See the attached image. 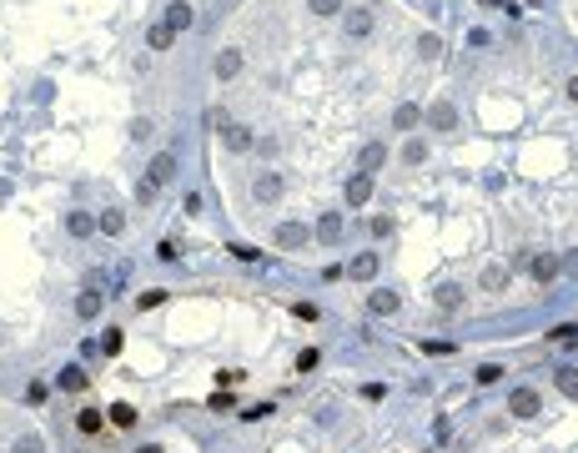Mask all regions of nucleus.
I'll list each match as a JSON object with an SVG mask.
<instances>
[{"instance_id": "nucleus-27", "label": "nucleus", "mask_w": 578, "mask_h": 453, "mask_svg": "<svg viewBox=\"0 0 578 453\" xmlns=\"http://www.w3.org/2000/svg\"><path fill=\"white\" fill-rule=\"evenodd\" d=\"M111 423H116V428H131V423H136V408H131V403H116V408H111Z\"/></svg>"}, {"instance_id": "nucleus-11", "label": "nucleus", "mask_w": 578, "mask_h": 453, "mask_svg": "<svg viewBox=\"0 0 578 453\" xmlns=\"http://www.w3.org/2000/svg\"><path fill=\"white\" fill-rule=\"evenodd\" d=\"M433 302H438L443 312H457V307H462V288H457V282H443V288L433 293Z\"/></svg>"}, {"instance_id": "nucleus-32", "label": "nucleus", "mask_w": 578, "mask_h": 453, "mask_svg": "<svg viewBox=\"0 0 578 453\" xmlns=\"http://www.w3.org/2000/svg\"><path fill=\"white\" fill-rule=\"evenodd\" d=\"M312 368H317V348H302L297 353V373H312Z\"/></svg>"}, {"instance_id": "nucleus-2", "label": "nucleus", "mask_w": 578, "mask_h": 453, "mask_svg": "<svg viewBox=\"0 0 578 453\" xmlns=\"http://www.w3.org/2000/svg\"><path fill=\"white\" fill-rule=\"evenodd\" d=\"M508 413H513V418H538V413H543V398H538L533 388H513V393H508Z\"/></svg>"}, {"instance_id": "nucleus-13", "label": "nucleus", "mask_w": 578, "mask_h": 453, "mask_svg": "<svg viewBox=\"0 0 578 453\" xmlns=\"http://www.w3.org/2000/svg\"><path fill=\"white\" fill-rule=\"evenodd\" d=\"M55 388H61V393H81V388H86V373L71 363V368H61V373H55Z\"/></svg>"}, {"instance_id": "nucleus-6", "label": "nucleus", "mask_w": 578, "mask_h": 453, "mask_svg": "<svg viewBox=\"0 0 578 453\" xmlns=\"http://www.w3.org/2000/svg\"><path fill=\"white\" fill-rule=\"evenodd\" d=\"M558 267H563L558 257H543V252H533V257H528V272H533V282H553V277H558Z\"/></svg>"}, {"instance_id": "nucleus-15", "label": "nucleus", "mask_w": 578, "mask_h": 453, "mask_svg": "<svg viewBox=\"0 0 578 453\" xmlns=\"http://www.w3.org/2000/svg\"><path fill=\"white\" fill-rule=\"evenodd\" d=\"M382 161H387V146H377V141H372V146H362V161H357V172H367V177H372Z\"/></svg>"}, {"instance_id": "nucleus-23", "label": "nucleus", "mask_w": 578, "mask_h": 453, "mask_svg": "<svg viewBox=\"0 0 578 453\" xmlns=\"http://www.w3.org/2000/svg\"><path fill=\"white\" fill-rule=\"evenodd\" d=\"M367 31H372V16H367V11H347V36H357V40H362Z\"/></svg>"}, {"instance_id": "nucleus-30", "label": "nucleus", "mask_w": 578, "mask_h": 453, "mask_svg": "<svg viewBox=\"0 0 578 453\" xmlns=\"http://www.w3.org/2000/svg\"><path fill=\"white\" fill-rule=\"evenodd\" d=\"M307 11H312V16H337L342 0H307Z\"/></svg>"}, {"instance_id": "nucleus-22", "label": "nucleus", "mask_w": 578, "mask_h": 453, "mask_svg": "<svg viewBox=\"0 0 578 453\" xmlns=\"http://www.w3.org/2000/svg\"><path fill=\"white\" fill-rule=\"evenodd\" d=\"M76 428H81V433H101V428H106L101 408H81V413H76Z\"/></svg>"}, {"instance_id": "nucleus-10", "label": "nucleus", "mask_w": 578, "mask_h": 453, "mask_svg": "<svg viewBox=\"0 0 578 453\" xmlns=\"http://www.w3.org/2000/svg\"><path fill=\"white\" fill-rule=\"evenodd\" d=\"M101 307H106V298H101L96 288H86V293L76 298V317H86V322H91V317H101Z\"/></svg>"}, {"instance_id": "nucleus-40", "label": "nucleus", "mask_w": 578, "mask_h": 453, "mask_svg": "<svg viewBox=\"0 0 578 453\" xmlns=\"http://www.w3.org/2000/svg\"><path fill=\"white\" fill-rule=\"evenodd\" d=\"M563 267H568V272H573V277H578V252H573V257H568V262H563Z\"/></svg>"}, {"instance_id": "nucleus-4", "label": "nucleus", "mask_w": 578, "mask_h": 453, "mask_svg": "<svg viewBox=\"0 0 578 453\" xmlns=\"http://www.w3.org/2000/svg\"><path fill=\"white\" fill-rule=\"evenodd\" d=\"M428 126H438V131H452V126H457L452 101H433V106H428Z\"/></svg>"}, {"instance_id": "nucleus-37", "label": "nucleus", "mask_w": 578, "mask_h": 453, "mask_svg": "<svg viewBox=\"0 0 578 453\" xmlns=\"http://www.w3.org/2000/svg\"><path fill=\"white\" fill-rule=\"evenodd\" d=\"M292 312H297V317H302V322H317V307H312V302H297V307H292Z\"/></svg>"}, {"instance_id": "nucleus-8", "label": "nucleus", "mask_w": 578, "mask_h": 453, "mask_svg": "<svg viewBox=\"0 0 578 453\" xmlns=\"http://www.w3.org/2000/svg\"><path fill=\"white\" fill-rule=\"evenodd\" d=\"M347 277H357V282L377 277V252H357L352 262H347Z\"/></svg>"}, {"instance_id": "nucleus-3", "label": "nucleus", "mask_w": 578, "mask_h": 453, "mask_svg": "<svg viewBox=\"0 0 578 453\" xmlns=\"http://www.w3.org/2000/svg\"><path fill=\"white\" fill-rule=\"evenodd\" d=\"M317 242H327V247L342 242V212H322L317 217Z\"/></svg>"}, {"instance_id": "nucleus-26", "label": "nucleus", "mask_w": 578, "mask_h": 453, "mask_svg": "<svg viewBox=\"0 0 578 453\" xmlns=\"http://www.w3.org/2000/svg\"><path fill=\"white\" fill-rule=\"evenodd\" d=\"M503 282H508V267H498V262H493V267H483V288H488V293H498Z\"/></svg>"}, {"instance_id": "nucleus-20", "label": "nucleus", "mask_w": 578, "mask_h": 453, "mask_svg": "<svg viewBox=\"0 0 578 453\" xmlns=\"http://www.w3.org/2000/svg\"><path fill=\"white\" fill-rule=\"evenodd\" d=\"M252 192H257V202H272V197H282V177H272V172H267V177H257V187H252Z\"/></svg>"}, {"instance_id": "nucleus-17", "label": "nucleus", "mask_w": 578, "mask_h": 453, "mask_svg": "<svg viewBox=\"0 0 578 453\" xmlns=\"http://www.w3.org/2000/svg\"><path fill=\"white\" fill-rule=\"evenodd\" d=\"M553 383H558L563 398H573V403H578V368H558V373H553Z\"/></svg>"}, {"instance_id": "nucleus-12", "label": "nucleus", "mask_w": 578, "mask_h": 453, "mask_svg": "<svg viewBox=\"0 0 578 453\" xmlns=\"http://www.w3.org/2000/svg\"><path fill=\"white\" fill-rule=\"evenodd\" d=\"M392 126H397V131H413V126H423V111H418L413 101H408V106H397V111H392Z\"/></svg>"}, {"instance_id": "nucleus-7", "label": "nucleus", "mask_w": 578, "mask_h": 453, "mask_svg": "<svg viewBox=\"0 0 578 453\" xmlns=\"http://www.w3.org/2000/svg\"><path fill=\"white\" fill-rule=\"evenodd\" d=\"M367 197H372V177L357 172L352 182H347V207H367Z\"/></svg>"}, {"instance_id": "nucleus-18", "label": "nucleus", "mask_w": 578, "mask_h": 453, "mask_svg": "<svg viewBox=\"0 0 578 453\" xmlns=\"http://www.w3.org/2000/svg\"><path fill=\"white\" fill-rule=\"evenodd\" d=\"M548 343H558V348H578V322H558V327L548 332Z\"/></svg>"}, {"instance_id": "nucleus-9", "label": "nucleus", "mask_w": 578, "mask_h": 453, "mask_svg": "<svg viewBox=\"0 0 578 453\" xmlns=\"http://www.w3.org/2000/svg\"><path fill=\"white\" fill-rule=\"evenodd\" d=\"M191 6H182V0H177V6H166V26H171V36H182V31H191Z\"/></svg>"}, {"instance_id": "nucleus-19", "label": "nucleus", "mask_w": 578, "mask_h": 453, "mask_svg": "<svg viewBox=\"0 0 578 453\" xmlns=\"http://www.w3.org/2000/svg\"><path fill=\"white\" fill-rule=\"evenodd\" d=\"M221 141H226V151H247V146H252V131H247V126H226Z\"/></svg>"}, {"instance_id": "nucleus-28", "label": "nucleus", "mask_w": 578, "mask_h": 453, "mask_svg": "<svg viewBox=\"0 0 578 453\" xmlns=\"http://www.w3.org/2000/svg\"><path fill=\"white\" fill-rule=\"evenodd\" d=\"M101 353H106V358H116V353H121V327H106V337H101Z\"/></svg>"}, {"instance_id": "nucleus-1", "label": "nucleus", "mask_w": 578, "mask_h": 453, "mask_svg": "<svg viewBox=\"0 0 578 453\" xmlns=\"http://www.w3.org/2000/svg\"><path fill=\"white\" fill-rule=\"evenodd\" d=\"M171 177H177V151H161V156H151V166H146V182L136 187V197H141V202H151V197H156V192L171 182Z\"/></svg>"}, {"instance_id": "nucleus-38", "label": "nucleus", "mask_w": 578, "mask_h": 453, "mask_svg": "<svg viewBox=\"0 0 578 453\" xmlns=\"http://www.w3.org/2000/svg\"><path fill=\"white\" fill-rule=\"evenodd\" d=\"M568 101H578V76H568Z\"/></svg>"}, {"instance_id": "nucleus-24", "label": "nucleus", "mask_w": 578, "mask_h": 453, "mask_svg": "<svg viewBox=\"0 0 578 453\" xmlns=\"http://www.w3.org/2000/svg\"><path fill=\"white\" fill-rule=\"evenodd\" d=\"M96 226H101L106 237H116V232L126 226V217H121V212H101V217H96Z\"/></svg>"}, {"instance_id": "nucleus-14", "label": "nucleus", "mask_w": 578, "mask_h": 453, "mask_svg": "<svg viewBox=\"0 0 578 453\" xmlns=\"http://www.w3.org/2000/svg\"><path fill=\"white\" fill-rule=\"evenodd\" d=\"M66 232H71V237H91V232H101V226H96V217H86V212H71V217H66Z\"/></svg>"}, {"instance_id": "nucleus-34", "label": "nucleus", "mask_w": 578, "mask_h": 453, "mask_svg": "<svg viewBox=\"0 0 578 453\" xmlns=\"http://www.w3.org/2000/svg\"><path fill=\"white\" fill-rule=\"evenodd\" d=\"M498 378H503L498 363H483V368H478V383H498Z\"/></svg>"}, {"instance_id": "nucleus-16", "label": "nucleus", "mask_w": 578, "mask_h": 453, "mask_svg": "<svg viewBox=\"0 0 578 453\" xmlns=\"http://www.w3.org/2000/svg\"><path fill=\"white\" fill-rule=\"evenodd\" d=\"M237 71H242V50H221V55H216V76H221V81H231Z\"/></svg>"}, {"instance_id": "nucleus-39", "label": "nucleus", "mask_w": 578, "mask_h": 453, "mask_svg": "<svg viewBox=\"0 0 578 453\" xmlns=\"http://www.w3.org/2000/svg\"><path fill=\"white\" fill-rule=\"evenodd\" d=\"M136 453H166V448H161V443H141Z\"/></svg>"}, {"instance_id": "nucleus-5", "label": "nucleus", "mask_w": 578, "mask_h": 453, "mask_svg": "<svg viewBox=\"0 0 578 453\" xmlns=\"http://www.w3.org/2000/svg\"><path fill=\"white\" fill-rule=\"evenodd\" d=\"M277 247H287V252H292V247H307V226H302V222H282V226H277Z\"/></svg>"}, {"instance_id": "nucleus-33", "label": "nucleus", "mask_w": 578, "mask_h": 453, "mask_svg": "<svg viewBox=\"0 0 578 453\" xmlns=\"http://www.w3.org/2000/svg\"><path fill=\"white\" fill-rule=\"evenodd\" d=\"M40 448H45V443H40L35 433H26V438H16V453H40Z\"/></svg>"}, {"instance_id": "nucleus-21", "label": "nucleus", "mask_w": 578, "mask_h": 453, "mask_svg": "<svg viewBox=\"0 0 578 453\" xmlns=\"http://www.w3.org/2000/svg\"><path fill=\"white\" fill-rule=\"evenodd\" d=\"M397 302H402L397 293H372V298H367V307H372L377 317H387V312H397Z\"/></svg>"}, {"instance_id": "nucleus-35", "label": "nucleus", "mask_w": 578, "mask_h": 453, "mask_svg": "<svg viewBox=\"0 0 578 453\" xmlns=\"http://www.w3.org/2000/svg\"><path fill=\"white\" fill-rule=\"evenodd\" d=\"M226 252H231V257H242V262H257V257H262L257 247H242V242H237V247H226Z\"/></svg>"}, {"instance_id": "nucleus-29", "label": "nucleus", "mask_w": 578, "mask_h": 453, "mask_svg": "<svg viewBox=\"0 0 578 453\" xmlns=\"http://www.w3.org/2000/svg\"><path fill=\"white\" fill-rule=\"evenodd\" d=\"M161 302H166V293H161V288H146V293H136V307H141V312H146V307H161Z\"/></svg>"}, {"instance_id": "nucleus-36", "label": "nucleus", "mask_w": 578, "mask_h": 453, "mask_svg": "<svg viewBox=\"0 0 578 453\" xmlns=\"http://www.w3.org/2000/svg\"><path fill=\"white\" fill-rule=\"evenodd\" d=\"M418 50H423V55H438L443 45H438V36H423V40H418Z\"/></svg>"}, {"instance_id": "nucleus-25", "label": "nucleus", "mask_w": 578, "mask_h": 453, "mask_svg": "<svg viewBox=\"0 0 578 453\" xmlns=\"http://www.w3.org/2000/svg\"><path fill=\"white\" fill-rule=\"evenodd\" d=\"M146 45H151V50H166V45H171V26H166V21L151 26V31H146Z\"/></svg>"}, {"instance_id": "nucleus-31", "label": "nucleus", "mask_w": 578, "mask_h": 453, "mask_svg": "<svg viewBox=\"0 0 578 453\" xmlns=\"http://www.w3.org/2000/svg\"><path fill=\"white\" fill-rule=\"evenodd\" d=\"M423 156H428V146H423V141H408V146H402V161H408V166H418Z\"/></svg>"}]
</instances>
